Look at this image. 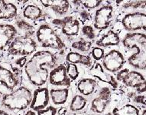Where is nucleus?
<instances>
[{
  "mask_svg": "<svg viewBox=\"0 0 146 115\" xmlns=\"http://www.w3.org/2000/svg\"><path fill=\"white\" fill-rule=\"evenodd\" d=\"M112 114L113 115H140V110L132 104H125L113 109Z\"/></svg>",
  "mask_w": 146,
  "mask_h": 115,
  "instance_id": "nucleus-26",
  "label": "nucleus"
},
{
  "mask_svg": "<svg viewBox=\"0 0 146 115\" xmlns=\"http://www.w3.org/2000/svg\"><path fill=\"white\" fill-rule=\"evenodd\" d=\"M50 98L52 103L56 106H62L67 103L70 96V90L64 88H51L49 91Z\"/></svg>",
  "mask_w": 146,
  "mask_h": 115,
  "instance_id": "nucleus-20",
  "label": "nucleus"
},
{
  "mask_svg": "<svg viewBox=\"0 0 146 115\" xmlns=\"http://www.w3.org/2000/svg\"><path fill=\"white\" fill-rule=\"evenodd\" d=\"M54 26L60 29V32L67 38H74L79 35L80 31V22L74 15H66L61 19L57 18L51 22Z\"/></svg>",
  "mask_w": 146,
  "mask_h": 115,
  "instance_id": "nucleus-9",
  "label": "nucleus"
},
{
  "mask_svg": "<svg viewBox=\"0 0 146 115\" xmlns=\"http://www.w3.org/2000/svg\"><path fill=\"white\" fill-rule=\"evenodd\" d=\"M90 74L92 77L96 78L100 82L111 86V88L114 90L118 88L119 83L115 77H114L113 74H111L109 72H106L103 69V66L100 63H96L94 65V67L91 68Z\"/></svg>",
  "mask_w": 146,
  "mask_h": 115,
  "instance_id": "nucleus-16",
  "label": "nucleus"
},
{
  "mask_svg": "<svg viewBox=\"0 0 146 115\" xmlns=\"http://www.w3.org/2000/svg\"><path fill=\"white\" fill-rule=\"evenodd\" d=\"M141 115H146V108L145 109H144L142 113H141Z\"/></svg>",
  "mask_w": 146,
  "mask_h": 115,
  "instance_id": "nucleus-39",
  "label": "nucleus"
},
{
  "mask_svg": "<svg viewBox=\"0 0 146 115\" xmlns=\"http://www.w3.org/2000/svg\"><path fill=\"white\" fill-rule=\"evenodd\" d=\"M18 33L14 25L7 23H0V51L9 46Z\"/></svg>",
  "mask_w": 146,
  "mask_h": 115,
  "instance_id": "nucleus-17",
  "label": "nucleus"
},
{
  "mask_svg": "<svg viewBox=\"0 0 146 115\" xmlns=\"http://www.w3.org/2000/svg\"><path fill=\"white\" fill-rule=\"evenodd\" d=\"M15 24L17 28L22 31L25 35L31 36L35 32V27L23 19H19Z\"/></svg>",
  "mask_w": 146,
  "mask_h": 115,
  "instance_id": "nucleus-28",
  "label": "nucleus"
},
{
  "mask_svg": "<svg viewBox=\"0 0 146 115\" xmlns=\"http://www.w3.org/2000/svg\"><path fill=\"white\" fill-rule=\"evenodd\" d=\"M103 1H97V0H86V1H78L80 5H82L83 7L88 10L94 9L100 6V5Z\"/></svg>",
  "mask_w": 146,
  "mask_h": 115,
  "instance_id": "nucleus-30",
  "label": "nucleus"
},
{
  "mask_svg": "<svg viewBox=\"0 0 146 115\" xmlns=\"http://www.w3.org/2000/svg\"><path fill=\"white\" fill-rule=\"evenodd\" d=\"M22 15L25 19L31 21H37L44 18V10L36 4H28L22 10Z\"/></svg>",
  "mask_w": 146,
  "mask_h": 115,
  "instance_id": "nucleus-22",
  "label": "nucleus"
},
{
  "mask_svg": "<svg viewBox=\"0 0 146 115\" xmlns=\"http://www.w3.org/2000/svg\"><path fill=\"white\" fill-rule=\"evenodd\" d=\"M0 115H9V114L4 110H0Z\"/></svg>",
  "mask_w": 146,
  "mask_h": 115,
  "instance_id": "nucleus-38",
  "label": "nucleus"
},
{
  "mask_svg": "<svg viewBox=\"0 0 146 115\" xmlns=\"http://www.w3.org/2000/svg\"><path fill=\"white\" fill-rule=\"evenodd\" d=\"M67 68V73L70 79L72 81H76L80 76V70L79 68L76 64L69 63L66 66Z\"/></svg>",
  "mask_w": 146,
  "mask_h": 115,
  "instance_id": "nucleus-29",
  "label": "nucleus"
},
{
  "mask_svg": "<svg viewBox=\"0 0 146 115\" xmlns=\"http://www.w3.org/2000/svg\"><path fill=\"white\" fill-rule=\"evenodd\" d=\"M119 3H120L119 5L122 9L146 13V1H120Z\"/></svg>",
  "mask_w": 146,
  "mask_h": 115,
  "instance_id": "nucleus-24",
  "label": "nucleus"
},
{
  "mask_svg": "<svg viewBox=\"0 0 146 115\" xmlns=\"http://www.w3.org/2000/svg\"><path fill=\"white\" fill-rule=\"evenodd\" d=\"M77 18L79 19L80 22L84 24L85 22H89L92 19V14L89 12V10L82 9L80 10V12H79L78 17H77Z\"/></svg>",
  "mask_w": 146,
  "mask_h": 115,
  "instance_id": "nucleus-33",
  "label": "nucleus"
},
{
  "mask_svg": "<svg viewBox=\"0 0 146 115\" xmlns=\"http://www.w3.org/2000/svg\"><path fill=\"white\" fill-rule=\"evenodd\" d=\"M118 22V25L128 32H134L139 30L146 31V13L144 12H126L119 18Z\"/></svg>",
  "mask_w": 146,
  "mask_h": 115,
  "instance_id": "nucleus-7",
  "label": "nucleus"
},
{
  "mask_svg": "<svg viewBox=\"0 0 146 115\" xmlns=\"http://www.w3.org/2000/svg\"><path fill=\"white\" fill-rule=\"evenodd\" d=\"M48 81L53 86L70 87L71 84V80L67 75V68L63 64L58 65L50 71Z\"/></svg>",
  "mask_w": 146,
  "mask_h": 115,
  "instance_id": "nucleus-13",
  "label": "nucleus"
},
{
  "mask_svg": "<svg viewBox=\"0 0 146 115\" xmlns=\"http://www.w3.org/2000/svg\"><path fill=\"white\" fill-rule=\"evenodd\" d=\"M26 57H21L20 59H17L15 61V64H16L18 66H19V68H22L23 66H25V65L26 64Z\"/></svg>",
  "mask_w": 146,
  "mask_h": 115,
  "instance_id": "nucleus-36",
  "label": "nucleus"
},
{
  "mask_svg": "<svg viewBox=\"0 0 146 115\" xmlns=\"http://www.w3.org/2000/svg\"><path fill=\"white\" fill-rule=\"evenodd\" d=\"M32 93L26 87L21 86L11 93L5 94L2 98V105L12 111H21L30 106Z\"/></svg>",
  "mask_w": 146,
  "mask_h": 115,
  "instance_id": "nucleus-4",
  "label": "nucleus"
},
{
  "mask_svg": "<svg viewBox=\"0 0 146 115\" xmlns=\"http://www.w3.org/2000/svg\"><path fill=\"white\" fill-rule=\"evenodd\" d=\"M112 100V90L107 86L103 87L99 91L98 94L90 103V110L94 114H103L110 105Z\"/></svg>",
  "mask_w": 146,
  "mask_h": 115,
  "instance_id": "nucleus-12",
  "label": "nucleus"
},
{
  "mask_svg": "<svg viewBox=\"0 0 146 115\" xmlns=\"http://www.w3.org/2000/svg\"><path fill=\"white\" fill-rule=\"evenodd\" d=\"M41 5L45 9L50 11V14L54 15L57 17L64 16L68 12L70 9L69 1H48V0H42L40 1Z\"/></svg>",
  "mask_w": 146,
  "mask_h": 115,
  "instance_id": "nucleus-15",
  "label": "nucleus"
},
{
  "mask_svg": "<svg viewBox=\"0 0 146 115\" xmlns=\"http://www.w3.org/2000/svg\"><path fill=\"white\" fill-rule=\"evenodd\" d=\"M121 42L119 34L113 29H110L106 34L97 39L96 45L100 48H107L111 46H117Z\"/></svg>",
  "mask_w": 146,
  "mask_h": 115,
  "instance_id": "nucleus-18",
  "label": "nucleus"
},
{
  "mask_svg": "<svg viewBox=\"0 0 146 115\" xmlns=\"http://www.w3.org/2000/svg\"><path fill=\"white\" fill-rule=\"evenodd\" d=\"M87 99L81 95V94H76L73 97L70 104V110L72 112L76 113L81 111L86 108L87 104Z\"/></svg>",
  "mask_w": 146,
  "mask_h": 115,
  "instance_id": "nucleus-25",
  "label": "nucleus"
},
{
  "mask_svg": "<svg viewBox=\"0 0 146 115\" xmlns=\"http://www.w3.org/2000/svg\"><path fill=\"white\" fill-rule=\"evenodd\" d=\"M67 115V114H65ZM69 115H89V114H69Z\"/></svg>",
  "mask_w": 146,
  "mask_h": 115,
  "instance_id": "nucleus-40",
  "label": "nucleus"
},
{
  "mask_svg": "<svg viewBox=\"0 0 146 115\" xmlns=\"http://www.w3.org/2000/svg\"><path fill=\"white\" fill-rule=\"evenodd\" d=\"M50 101V93L48 88L40 87L35 89L32 94V100L30 104V109L38 111L44 109L49 104Z\"/></svg>",
  "mask_w": 146,
  "mask_h": 115,
  "instance_id": "nucleus-14",
  "label": "nucleus"
},
{
  "mask_svg": "<svg viewBox=\"0 0 146 115\" xmlns=\"http://www.w3.org/2000/svg\"><path fill=\"white\" fill-rule=\"evenodd\" d=\"M58 56L48 50L37 51L27 61L24 72L29 82L36 87H42L48 81L49 70L55 68Z\"/></svg>",
  "mask_w": 146,
  "mask_h": 115,
  "instance_id": "nucleus-1",
  "label": "nucleus"
},
{
  "mask_svg": "<svg viewBox=\"0 0 146 115\" xmlns=\"http://www.w3.org/2000/svg\"><path fill=\"white\" fill-rule=\"evenodd\" d=\"M0 98H1V93H0Z\"/></svg>",
  "mask_w": 146,
  "mask_h": 115,
  "instance_id": "nucleus-41",
  "label": "nucleus"
},
{
  "mask_svg": "<svg viewBox=\"0 0 146 115\" xmlns=\"http://www.w3.org/2000/svg\"><path fill=\"white\" fill-rule=\"evenodd\" d=\"M35 37L38 43L42 48L57 51L60 55H64L67 50V45L61 37L47 23L39 25L36 30Z\"/></svg>",
  "mask_w": 146,
  "mask_h": 115,
  "instance_id": "nucleus-3",
  "label": "nucleus"
},
{
  "mask_svg": "<svg viewBox=\"0 0 146 115\" xmlns=\"http://www.w3.org/2000/svg\"><path fill=\"white\" fill-rule=\"evenodd\" d=\"M105 55V51L104 49L100 47H94L92 48L91 51V57L93 59L96 61L102 60Z\"/></svg>",
  "mask_w": 146,
  "mask_h": 115,
  "instance_id": "nucleus-32",
  "label": "nucleus"
},
{
  "mask_svg": "<svg viewBox=\"0 0 146 115\" xmlns=\"http://www.w3.org/2000/svg\"><path fill=\"white\" fill-rule=\"evenodd\" d=\"M93 46V41H87L86 39L80 38L78 41H74L71 45L72 48L81 52H87L90 50Z\"/></svg>",
  "mask_w": 146,
  "mask_h": 115,
  "instance_id": "nucleus-27",
  "label": "nucleus"
},
{
  "mask_svg": "<svg viewBox=\"0 0 146 115\" xmlns=\"http://www.w3.org/2000/svg\"><path fill=\"white\" fill-rule=\"evenodd\" d=\"M18 15V8L14 3L0 0V20H9Z\"/></svg>",
  "mask_w": 146,
  "mask_h": 115,
  "instance_id": "nucleus-21",
  "label": "nucleus"
},
{
  "mask_svg": "<svg viewBox=\"0 0 146 115\" xmlns=\"http://www.w3.org/2000/svg\"><path fill=\"white\" fill-rule=\"evenodd\" d=\"M38 43L31 36L22 35L17 36L8 47L7 52L9 55L13 56L26 57L37 51Z\"/></svg>",
  "mask_w": 146,
  "mask_h": 115,
  "instance_id": "nucleus-6",
  "label": "nucleus"
},
{
  "mask_svg": "<svg viewBox=\"0 0 146 115\" xmlns=\"http://www.w3.org/2000/svg\"><path fill=\"white\" fill-rule=\"evenodd\" d=\"M38 115H58V108L53 106H48L42 110L37 111Z\"/></svg>",
  "mask_w": 146,
  "mask_h": 115,
  "instance_id": "nucleus-34",
  "label": "nucleus"
},
{
  "mask_svg": "<svg viewBox=\"0 0 146 115\" xmlns=\"http://www.w3.org/2000/svg\"><path fill=\"white\" fill-rule=\"evenodd\" d=\"M115 78L128 88L135 89L137 93L146 92V78L141 72L123 68L116 73Z\"/></svg>",
  "mask_w": 146,
  "mask_h": 115,
  "instance_id": "nucleus-5",
  "label": "nucleus"
},
{
  "mask_svg": "<svg viewBox=\"0 0 146 115\" xmlns=\"http://www.w3.org/2000/svg\"><path fill=\"white\" fill-rule=\"evenodd\" d=\"M22 80V72L19 68L0 61V84L9 91H14Z\"/></svg>",
  "mask_w": 146,
  "mask_h": 115,
  "instance_id": "nucleus-8",
  "label": "nucleus"
},
{
  "mask_svg": "<svg viewBox=\"0 0 146 115\" xmlns=\"http://www.w3.org/2000/svg\"><path fill=\"white\" fill-rule=\"evenodd\" d=\"M24 115H38V114H37V112H36V111L30 109V110H29L28 111H26V113H25Z\"/></svg>",
  "mask_w": 146,
  "mask_h": 115,
  "instance_id": "nucleus-37",
  "label": "nucleus"
},
{
  "mask_svg": "<svg viewBox=\"0 0 146 115\" xmlns=\"http://www.w3.org/2000/svg\"><path fill=\"white\" fill-rule=\"evenodd\" d=\"M97 87V82L92 77L84 78L79 80L77 84V91L81 94V95L87 97L94 93Z\"/></svg>",
  "mask_w": 146,
  "mask_h": 115,
  "instance_id": "nucleus-19",
  "label": "nucleus"
},
{
  "mask_svg": "<svg viewBox=\"0 0 146 115\" xmlns=\"http://www.w3.org/2000/svg\"><path fill=\"white\" fill-rule=\"evenodd\" d=\"M135 102L146 106V95H136L132 99Z\"/></svg>",
  "mask_w": 146,
  "mask_h": 115,
  "instance_id": "nucleus-35",
  "label": "nucleus"
},
{
  "mask_svg": "<svg viewBox=\"0 0 146 115\" xmlns=\"http://www.w3.org/2000/svg\"><path fill=\"white\" fill-rule=\"evenodd\" d=\"M82 34L84 35L86 38H88L89 40H94L96 38V32L95 29L90 25H84L81 29Z\"/></svg>",
  "mask_w": 146,
  "mask_h": 115,
  "instance_id": "nucleus-31",
  "label": "nucleus"
},
{
  "mask_svg": "<svg viewBox=\"0 0 146 115\" xmlns=\"http://www.w3.org/2000/svg\"><path fill=\"white\" fill-rule=\"evenodd\" d=\"M103 68L108 72L116 73L122 69L125 65L124 55L117 49H112L102 59Z\"/></svg>",
  "mask_w": 146,
  "mask_h": 115,
  "instance_id": "nucleus-11",
  "label": "nucleus"
},
{
  "mask_svg": "<svg viewBox=\"0 0 146 115\" xmlns=\"http://www.w3.org/2000/svg\"><path fill=\"white\" fill-rule=\"evenodd\" d=\"M66 61L72 64H81L87 68H92L94 62L93 58L90 55H84L79 52L70 51L66 55Z\"/></svg>",
  "mask_w": 146,
  "mask_h": 115,
  "instance_id": "nucleus-23",
  "label": "nucleus"
},
{
  "mask_svg": "<svg viewBox=\"0 0 146 115\" xmlns=\"http://www.w3.org/2000/svg\"><path fill=\"white\" fill-rule=\"evenodd\" d=\"M114 8L111 4L104 5L96 10L94 16V26L96 30H106L113 22Z\"/></svg>",
  "mask_w": 146,
  "mask_h": 115,
  "instance_id": "nucleus-10",
  "label": "nucleus"
},
{
  "mask_svg": "<svg viewBox=\"0 0 146 115\" xmlns=\"http://www.w3.org/2000/svg\"><path fill=\"white\" fill-rule=\"evenodd\" d=\"M122 45L125 49L134 50L128 57L127 62L132 67L139 70L146 69V35L134 31L127 32L121 39Z\"/></svg>",
  "mask_w": 146,
  "mask_h": 115,
  "instance_id": "nucleus-2",
  "label": "nucleus"
}]
</instances>
